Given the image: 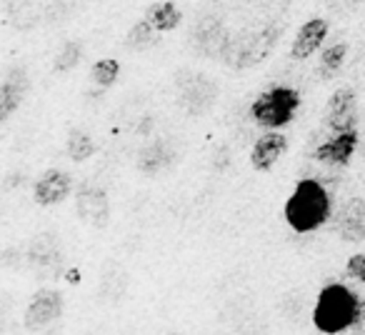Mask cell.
<instances>
[{
	"instance_id": "cell-12",
	"label": "cell",
	"mask_w": 365,
	"mask_h": 335,
	"mask_svg": "<svg viewBox=\"0 0 365 335\" xmlns=\"http://www.w3.org/2000/svg\"><path fill=\"white\" fill-rule=\"evenodd\" d=\"M288 153V138L283 133H265L255 140L253 150H250V165L260 173L270 170L280 158Z\"/></svg>"
},
{
	"instance_id": "cell-20",
	"label": "cell",
	"mask_w": 365,
	"mask_h": 335,
	"mask_svg": "<svg viewBox=\"0 0 365 335\" xmlns=\"http://www.w3.org/2000/svg\"><path fill=\"white\" fill-rule=\"evenodd\" d=\"M325 8H330V11H345V8H353V0H320Z\"/></svg>"
},
{
	"instance_id": "cell-3",
	"label": "cell",
	"mask_w": 365,
	"mask_h": 335,
	"mask_svg": "<svg viewBox=\"0 0 365 335\" xmlns=\"http://www.w3.org/2000/svg\"><path fill=\"white\" fill-rule=\"evenodd\" d=\"M300 93L290 86H273L263 91L250 105V118L265 130H280L295 120L300 110Z\"/></svg>"
},
{
	"instance_id": "cell-10",
	"label": "cell",
	"mask_w": 365,
	"mask_h": 335,
	"mask_svg": "<svg viewBox=\"0 0 365 335\" xmlns=\"http://www.w3.org/2000/svg\"><path fill=\"white\" fill-rule=\"evenodd\" d=\"M335 233L345 243H363L365 240V200L350 198L343 203L335 218Z\"/></svg>"
},
{
	"instance_id": "cell-17",
	"label": "cell",
	"mask_w": 365,
	"mask_h": 335,
	"mask_svg": "<svg viewBox=\"0 0 365 335\" xmlns=\"http://www.w3.org/2000/svg\"><path fill=\"white\" fill-rule=\"evenodd\" d=\"M91 78L98 88H113L118 83V78H120V63L115 58H101L91 68Z\"/></svg>"
},
{
	"instance_id": "cell-18",
	"label": "cell",
	"mask_w": 365,
	"mask_h": 335,
	"mask_svg": "<svg viewBox=\"0 0 365 335\" xmlns=\"http://www.w3.org/2000/svg\"><path fill=\"white\" fill-rule=\"evenodd\" d=\"M83 58V43L78 41H66L58 51L56 61H53V71L56 73H71L73 68L81 63Z\"/></svg>"
},
{
	"instance_id": "cell-19",
	"label": "cell",
	"mask_w": 365,
	"mask_h": 335,
	"mask_svg": "<svg viewBox=\"0 0 365 335\" xmlns=\"http://www.w3.org/2000/svg\"><path fill=\"white\" fill-rule=\"evenodd\" d=\"M345 273L353 280H358V283H365V253L350 255L348 263H345Z\"/></svg>"
},
{
	"instance_id": "cell-16",
	"label": "cell",
	"mask_w": 365,
	"mask_h": 335,
	"mask_svg": "<svg viewBox=\"0 0 365 335\" xmlns=\"http://www.w3.org/2000/svg\"><path fill=\"white\" fill-rule=\"evenodd\" d=\"M158 36H160V33L150 26V21H148V18H140V21L133 23V28L128 31L125 46L133 48V51H145V48H150L153 43L158 41Z\"/></svg>"
},
{
	"instance_id": "cell-22",
	"label": "cell",
	"mask_w": 365,
	"mask_h": 335,
	"mask_svg": "<svg viewBox=\"0 0 365 335\" xmlns=\"http://www.w3.org/2000/svg\"><path fill=\"white\" fill-rule=\"evenodd\" d=\"M168 335H185V333H168Z\"/></svg>"
},
{
	"instance_id": "cell-7",
	"label": "cell",
	"mask_w": 365,
	"mask_h": 335,
	"mask_svg": "<svg viewBox=\"0 0 365 335\" xmlns=\"http://www.w3.org/2000/svg\"><path fill=\"white\" fill-rule=\"evenodd\" d=\"M28 93H31V78H28L26 68H11L8 76L3 78L0 86V123H8L13 113L26 103Z\"/></svg>"
},
{
	"instance_id": "cell-13",
	"label": "cell",
	"mask_w": 365,
	"mask_h": 335,
	"mask_svg": "<svg viewBox=\"0 0 365 335\" xmlns=\"http://www.w3.org/2000/svg\"><path fill=\"white\" fill-rule=\"evenodd\" d=\"M150 21V26L155 28L158 33H170L175 31L182 23V13L178 11V6L173 0H158V3H150L145 8V16Z\"/></svg>"
},
{
	"instance_id": "cell-9",
	"label": "cell",
	"mask_w": 365,
	"mask_h": 335,
	"mask_svg": "<svg viewBox=\"0 0 365 335\" xmlns=\"http://www.w3.org/2000/svg\"><path fill=\"white\" fill-rule=\"evenodd\" d=\"M358 143H360L358 130L335 133L333 138H328V140L320 143V145L315 148V158H318L320 163H328V165L345 168V165H350V160H353Z\"/></svg>"
},
{
	"instance_id": "cell-1",
	"label": "cell",
	"mask_w": 365,
	"mask_h": 335,
	"mask_svg": "<svg viewBox=\"0 0 365 335\" xmlns=\"http://www.w3.org/2000/svg\"><path fill=\"white\" fill-rule=\"evenodd\" d=\"M333 215V203L320 180L305 178L295 185L290 198L285 200L283 218L295 233H313L325 225Z\"/></svg>"
},
{
	"instance_id": "cell-4",
	"label": "cell",
	"mask_w": 365,
	"mask_h": 335,
	"mask_svg": "<svg viewBox=\"0 0 365 335\" xmlns=\"http://www.w3.org/2000/svg\"><path fill=\"white\" fill-rule=\"evenodd\" d=\"M76 213L86 225L96 230H106L110 223V200L101 185L83 180L76 190Z\"/></svg>"
},
{
	"instance_id": "cell-11",
	"label": "cell",
	"mask_w": 365,
	"mask_h": 335,
	"mask_svg": "<svg viewBox=\"0 0 365 335\" xmlns=\"http://www.w3.org/2000/svg\"><path fill=\"white\" fill-rule=\"evenodd\" d=\"M328 31H330V26L325 18H310L308 23H303L300 31L295 33L293 46H290V58H293V61H308V58L325 43Z\"/></svg>"
},
{
	"instance_id": "cell-14",
	"label": "cell",
	"mask_w": 365,
	"mask_h": 335,
	"mask_svg": "<svg viewBox=\"0 0 365 335\" xmlns=\"http://www.w3.org/2000/svg\"><path fill=\"white\" fill-rule=\"evenodd\" d=\"M345 58H348V43H333V46H328L323 53H320L318 73L325 78V81H330V78L343 68Z\"/></svg>"
},
{
	"instance_id": "cell-2",
	"label": "cell",
	"mask_w": 365,
	"mask_h": 335,
	"mask_svg": "<svg viewBox=\"0 0 365 335\" xmlns=\"http://www.w3.org/2000/svg\"><path fill=\"white\" fill-rule=\"evenodd\" d=\"M360 298L343 283H330L318 293L313 325L325 335H338L360 323Z\"/></svg>"
},
{
	"instance_id": "cell-21",
	"label": "cell",
	"mask_w": 365,
	"mask_h": 335,
	"mask_svg": "<svg viewBox=\"0 0 365 335\" xmlns=\"http://www.w3.org/2000/svg\"><path fill=\"white\" fill-rule=\"evenodd\" d=\"M360 3H363V0H353V8H355V6H360Z\"/></svg>"
},
{
	"instance_id": "cell-5",
	"label": "cell",
	"mask_w": 365,
	"mask_h": 335,
	"mask_svg": "<svg viewBox=\"0 0 365 335\" xmlns=\"http://www.w3.org/2000/svg\"><path fill=\"white\" fill-rule=\"evenodd\" d=\"M63 308H66V300H63L61 290H38L23 313V325L28 330L48 328L53 320L61 318Z\"/></svg>"
},
{
	"instance_id": "cell-6",
	"label": "cell",
	"mask_w": 365,
	"mask_h": 335,
	"mask_svg": "<svg viewBox=\"0 0 365 335\" xmlns=\"http://www.w3.org/2000/svg\"><path fill=\"white\" fill-rule=\"evenodd\" d=\"M355 123H358V98H355L353 88L343 86L328 98L325 125L333 133H345V130H355Z\"/></svg>"
},
{
	"instance_id": "cell-15",
	"label": "cell",
	"mask_w": 365,
	"mask_h": 335,
	"mask_svg": "<svg viewBox=\"0 0 365 335\" xmlns=\"http://www.w3.org/2000/svg\"><path fill=\"white\" fill-rule=\"evenodd\" d=\"M66 153H68V158H71L73 163H86L88 158L96 153V145H93L91 135H88L86 130H78V128H73V130L68 133Z\"/></svg>"
},
{
	"instance_id": "cell-8",
	"label": "cell",
	"mask_w": 365,
	"mask_h": 335,
	"mask_svg": "<svg viewBox=\"0 0 365 335\" xmlns=\"http://www.w3.org/2000/svg\"><path fill=\"white\" fill-rule=\"evenodd\" d=\"M73 193V178L71 173L61 170V168H51L33 185V200L43 208H51L58 205Z\"/></svg>"
}]
</instances>
